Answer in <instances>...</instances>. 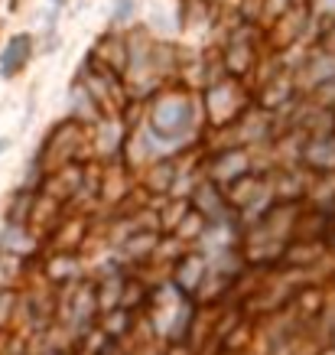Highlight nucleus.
Masks as SVG:
<instances>
[{
	"label": "nucleus",
	"instance_id": "5",
	"mask_svg": "<svg viewBox=\"0 0 335 355\" xmlns=\"http://www.w3.org/2000/svg\"><path fill=\"white\" fill-rule=\"evenodd\" d=\"M313 7L309 0H293L290 7H283L280 13H273V23L264 30V46L273 55H283L306 43V36L313 33Z\"/></svg>",
	"mask_w": 335,
	"mask_h": 355
},
{
	"label": "nucleus",
	"instance_id": "23",
	"mask_svg": "<svg viewBox=\"0 0 335 355\" xmlns=\"http://www.w3.org/2000/svg\"><path fill=\"white\" fill-rule=\"evenodd\" d=\"M65 3H69V0H49V7H55V10H62Z\"/></svg>",
	"mask_w": 335,
	"mask_h": 355
},
{
	"label": "nucleus",
	"instance_id": "8",
	"mask_svg": "<svg viewBox=\"0 0 335 355\" xmlns=\"http://www.w3.org/2000/svg\"><path fill=\"white\" fill-rule=\"evenodd\" d=\"M206 277H208V258L199 251V248H185L183 254L170 264V277L166 280H170L183 297L195 300V293L202 291Z\"/></svg>",
	"mask_w": 335,
	"mask_h": 355
},
{
	"label": "nucleus",
	"instance_id": "9",
	"mask_svg": "<svg viewBox=\"0 0 335 355\" xmlns=\"http://www.w3.org/2000/svg\"><path fill=\"white\" fill-rule=\"evenodd\" d=\"M183 157H163V160H153L150 166H143L137 173L141 180V193L147 199H173L176 193V183H179V173H183Z\"/></svg>",
	"mask_w": 335,
	"mask_h": 355
},
{
	"label": "nucleus",
	"instance_id": "7",
	"mask_svg": "<svg viewBox=\"0 0 335 355\" xmlns=\"http://www.w3.org/2000/svg\"><path fill=\"white\" fill-rule=\"evenodd\" d=\"M293 163L313 180L335 176V130L332 134H319V137H300Z\"/></svg>",
	"mask_w": 335,
	"mask_h": 355
},
{
	"label": "nucleus",
	"instance_id": "25",
	"mask_svg": "<svg viewBox=\"0 0 335 355\" xmlns=\"http://www.w3.org/2000/svg\"><path fill=\"white\" fill-rule=\"evenodd\" d=\"M7 147H10V144H7V140H3V137H0V153H3V150H7Z\"/></svg>",
	"mask_w": 335,
	"mask_h": 355
},
{
	"label": "nucleus",
	"instance_id": "18",
	"mask_svg": "<svg viewBox=\"0 0 335 355\" xmlns=\"http://www.w3.org/2000/svg\"><path fill=\"white\" fill-rule=\"evenodd\" d=\"M36 248L39 245H36L30 225H3V235H0V251L3 254L30 261V254H36Z\"/></svg>",
	"mask_w": 335,
	"mask_h": 355
},
{
	"label": "nucleus",
	"instance_id": "15",
	"mask_svg": "<svg viewBox=\"0 0 335 355\" xmlns=\"http://www.w3.org/2000/svg\"><path fill=\"white\" fill-rule=\"evenodd\" d=\"M46 280L53 287H69V284H78L82 280V268H78V254H62V251H53L46 258L43 268Z\"/></svg>",
	"mask_w": 335,
	"mask_h": 355
},
{
	"label": "nucleus",
	"instance_id": "13",
	"mask_svg": "<svg viewBox=\"0 0 335 355\" xmlns=\"http://www.w3.org/2000/svg\"><path fill=\"white\" fill-rule=\"evenodd\" d=\"M33 46H36L33 43V33H17V36H10L7 46L0 49V76L3 78L20 76L33 59Z\"/></svg>",
	"mask_w": 335,
	"mask_h": 355
},
{
	"label": "nucleus",
	"instance_id": "11",
	"mask_svg": "<svg viewBox=\"0 0 335 355\" xmlns=\"http://www.w3.org/2000/svg\"><path fill=\"white\" fill-rule=\"evenodd\" d=\"M189 205H192V212H199V216L206 218V225H212V222H225V218L235 216L225 202V193H221L215 183H208L206 176H202V180L195 183V189L189 193Z\"/></svg>",
	"mask_w": 335,
	"mask_h": 355
},
{
	"label": "nucleus",
	"instance_id": "3",
	"mask_svg": "<svg viewBox=\"0 0 335 355\" xmlns=\"http://www.w3.org/2000/svg\"><path fill=\"white\" fill-rule=\"evenodd\" d=\"M82 163H91V128H82L72 118H62L46 134L36 166L46 176V173L65 170V166H82Z\"/></svg>",
	"mask_w": 335,
	"mask_h": 355
},
{
	"label": "nucleus",
	"instance_id": "4",
	"mask_svg": "<svg viewBox=\"0 0 335 355\" xmlns=\"http://www.w3.org/2000/svg\"><path fill=\"white\" fill-rule=\"evenodd\" d=\"M260 49H264V26L257 20L238 17V23L228 30L225 43L218 46V59H221L225 76L244 82L260 65Z\"/></svg>",
	"mask_w": 335,
	"mask_h": 355
},
{
	"label": "nucleus",
	"instance_id": "20",
	"mask_svg": "<svg viewBox=\"0 0 335 355\" xmlns=\"http://www.w3.org/2000/svg\"><path fill=\"white\" fill-rule=\"evenodd\" d=\"M20 297L23 293L17 287H0V329H10L20 316Z\"/></svg>",
	"mask_w": 335,
	"mask_h": 355
},
{
	"label": "nucleus",
	"instance_id": "1",
	"mask_svg": "<svg viewBox=\"0 0 335 355\" xmlns=\"http://www.w3.org/2000/svg\"><path fill=\"white\" fill-rule=\"evenodd\" d=\"M141 134L147 137L156 160H163V157H185L189 150H199L202 134H206L199 92H192L183 82L163 85L156 95L143 101Z\"/></svg>",
	"mask_w": 335,
	"mask_h": 355
},
{
	"label": "nucleus",
	"instance_id": "14",
	"mask_svg": "<svg viewBox=\"0 0 335 355\" xmlns=\"http://www.w3.org/2000/svg\"><path fill=\"white\" fill-rule=\"evenodd\" d=\"M215 26V7L208 0H179L176 10V30L179 33H202Z\"/></svg>",
	"mask_w": 335,
	"mask_h": 355
},
{
	"label": "nucleus",
	"instance_id": "24",
	"mask_svg": "<svg viewBox=\"0 0 335 355\" xmlns=\"http://www.w3.org/2000/svg\"><path fill=\"white\" fill-rule=\"evenodd\" d=\"M329 349H335V323H332V329H329Z\"/></svg>",
	"mask_w": 335,
	"mask_h": 355
},
{
	"label": "nucleus",
	"instance_id": "22",
	"mask_svg": "<svg viewBox=\"0 0 335 355\" xmlns=\"http://www.w3.org/2000/svg\"><path fill=\"white\" fill-rule=\"evenodd\" d=\"M325 248H329V254H335V225L325 232Z\"/></svg>",
	"mask_w": 335,
	"mask_h": 355
},
{
	"label": "nucleus",
	"instance_id": "17",
	"mask_svg": "<svg viewBox=\"0 0 335 355\" xmlns=\"http://www.w3.org/2000/svg\"><path fill=\"white\" fill-rule=\"evenodd\" d=\"M134 329H137V313L120 310V306L101 313V320H98V333L105 336V339H111V343H124Z\"/></svg>",
	"mask_w": 335,
	"mask_h": 355
},
{
	"label": "nucleus",
	"instance_id": "21",
	"mask_svg": "<svg viewBox=\"0 0 335 355\" xmlns=\"http://www.w3.org/2000/svg\"><path fill=\"white\" fill-rule=\"evenodd\" d=\"M134 10H137V0H118L114 10H111V26H114V30L127 26V23L134 20Z\"/></svg>",
	"mask_w": 335,
	"mask_h": 355
},
{
	"label": "nucleus",
	"instance_id": "10",
	"mask_svg": "<svg viewBox=\"0 0 335 355\" xmlns=\"http://www.w3.org/2000/svg\"><path fill=\"white\" fill-rule=\"evenodd\" d=\"M91 55H95L105 69H111L114 76L124 78V76H127V33H120V30H114V26H108V30L95 40Z\"/></svg>",
	"mask_w": 335,
	"mask_h": 355
},
{
	"label": "nucleus",
	"instance_id": "19",
	"mask_svg": "<svg viewBox=\"0 0 335 355\" xmlns=\"http://www.w3.org/2000/svg\"><path fill=\"white\" fill-rule=\"evenodd\" d=\"M36 193H39V189H33V186L13 189L10 202H7V225H30L33 205H36Z\"/></svg>",
	"mask_w": 335,
	"mask_h": 355
},
{
	"label": "nucleus",
	"instance_id": "6",
	"mask_svg": "<svg viewBox=\"0 0 335 355\" xmlns=\"http://www.w3.org/2000/svg\"><path fill=\"white\" fill-rule=\"evenodd\" d=\"M199 166H202V176H206L208 183H215L218 189H225V186H231L235 180H241L244 173L254 170L251 150L248 147H238V144H228V147L212 150Z\"/></svg>",
	"mask_w": 335,
	"mask_h": 355
},
{
	"label": "nucleus",
	"instance_id": "12",
	"mask_svg": "<svg viewBox=\"0 0 335 355\" xmlns=\"http://www.w3.org/2000/svg\"><path fill=\"white\" fill-rule=\"evenodd\" d=\"M325 258H329V248H325V241H313V238H293L290 245L283 248V258H280V264H277V268L309 270V268H319Z\"/></svg>",
	"mask_w": 335,
	"mask_h": 355
},
{
	"label": "nucleus",
	"instance_id": "2",
	"mask_svg": "<svg viewBox=\"0 0 335 355\" xmlns=\"http://www.w3.org/2000/svg\"><path fill=\"white\" fill-rule=\"evenodd\" d=\"M199 105H202V121L208 130H231L254 108V95L248 82L221 76L199 92Z\"/></svg>",
	"mask_w": 335,
	"mask_h": 355
},
{
	"label": "nucleus",
	"instance_id": "16",
	"mask_svg": "<svg viewBox=\"0 0 335 355\" xmlns=\"http://www.w3.org/2000/svg\"><path fill=\"white\" fill-rule=\"evenodd\" d=\"M69 118L75 121V124H82V128H95L101 118V111H98V105L91 101V95L85 92V85L82 82H72V88H69Z\"/></svg>",
	"mask_w": 335,
	"mask_h": 355
}]
</instances>
